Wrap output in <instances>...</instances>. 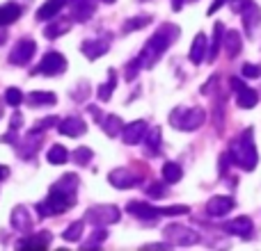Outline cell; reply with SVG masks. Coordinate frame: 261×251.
<instances>
[{
  "label": "cell",
  "instance_id": "4316f807",
  "mask_svg": "<svg viewBox=\"0 0 261 251\" xmlns=\"http://www.w3.org/2000/svg\"><path fill=\"white\" fill-rule=\"evenodd\" d=\"M101 128H103L110 137H117V135H122L124 123H122V119H119L117 114H110V117H106L103 121H101Z\"/></svg>",
  "mask_w": 261,
  "mask_h": 251
},
{
  "label": "cell",
  "instance_id": "30bf717a",
  "mask_svg": "<svg viewBox=\"0 0 261 251\" xmlns=\"http://www.w3.org/2000/svg\"><path fill=\"white\" fill-rule=\"evenodd\" d=\"M108 48H110V37L103 35V37H99V39L85 41V44H83V55L90 59H96V57L108 53Z\"/></svg>",
  "mask_w": 261,
  "mask_h": 251
},
{
  "label": "cell",
  "instance_id": "d590c367",
  "mask_svg": "<svg viewBox=\"0 0 261 251\" xmlns=\"http://www.w3.org/2000/svg\"><path fill=\"white\" fill-rule=\"evenodd\" d=\"M149 23H151V18H149V16H135V18H128V21L124 23V32H135V30H140V27L149 25Z\"/></svg>",
  "mask_w": 261,
  "mask_h": 251
},
{
  "label": "cell",
  "instance_id": "7bdbcfd3",
  "mask_svg": "<svg viewBox=\"0 0 261 251\" xmlns=\"http://www.w3.org/2000/svg\"><path fill=\"white\" fill-rule=\"evenodd\" d=\"M241 73H243V78H250V80H254V78L261 76V67H257V64H243Z\"/></svg>",
  "mask_w": 261,
  "mask_h": 251
},
{
  "label": "cell",
  "instance_id": "836d02e7",
  "mask_svg": "<svg viewBox=\"0 0 261 251\" xmlns=\"http://www.w3.org/2000/svg\"><path fill=\"white\" fill-rule=\"evenodd\" d=\"M71 160L76 162V165H81V167H87V165H90V160H92V151L87 146L76 148V151L71 153Z\"/></svg>",
  "mask_w": 261,
  "mask_h": 251
},
{
  "label": "cell",
  "instance_id": "3957f363",
  "mask_svg": "<svg viewBox=\"0 0 261 251\" xmlns=\"http://www.w3.org/2000/svg\"><path fill=\"white\" fill-rule=\"evenodd\" d=\"M73 203H76V192H58V190H50L48 199L37 203V212H39L41 217L62 215V212H67Z\"/></svg>",
  "mask_w": 261,
  "mask_h": 251
},
{
  "label": "cell",
  "instance_id": "ab89813d",
  "mask_svg": "<svg viewBox=\"0 0 261 251\" xmlns=\"http://www.w3.org/2000/svg\"><path fill=\"white\" fill-rule=\"evenodd\" d=\"M190 208L188 206H170V208H161V215L165 217H176V215H188Z\"/></svg>",
  "mask_w": 261,
  "mask_h": 251
},
{
  "label": "cell",
  "instance_id": "d6a6232c",
  "mask_svg": "<svg viewBox=\"0 0 261 251\" xmlns=\"http://www.w3.org/2000/svg\"><path fill=\"white\" fill-rule=\"evenodd\" d=\"M83 226H85V222H73V224H69L67 231L62 233V238L67 240V242H78L83 235Z\"/></svg>",
  "mask_w": 261,
  "mask_h": 251
},
{
  "label": "cell",
  "instance_id": "9a60e30c",
  "mask_svg": "<svg viewBox=\"0 0 261 251\" xmlns=\"http://www.w3.org/2000/svg\"><path fill=\"white\" fill-rule=\"evenodd\" d=\"M96 12V3L94 0H73L71 3V18L73 21H87L92 14Z\"/></svg>",
  "mask_w": 261,
  "mask_h": 251
},
{
  "label": "cell",
  "instance_id": "484cf974",
  "mask_svg": "<svg viewBox=\"0 0 261 251\" xmlns=\"http://www.w3.org/2000/svg\"><path fill=\"white\" fill-rule=\"evenodd\" d=\"M241 12H243V21H245V27H248V35H252V27L261 21V12H259V7H257L254 3H250L248 7L241 9Z\"/></svg>",
  "mask_w": 261,
  "mask_h": 251
},
{
  "label": "cell",
  "instance_id": "f546056e",
  "mask_svg": "<svg viewBox=\"0 0 261 251\" xmlns=\"http://www.w3.org/2000/svg\"><path fill=\"white\" fill-rule=\"evenodd\" d=\"M181 176H184V169L176 162H165L163 165V180L165 183H179Z\"/></svg>",
  "mask_w": 261,
  "mask_h": 251
},
{
  "label": "cell",
  "instance_id": "d4e9b609",
  "mask_svg": "<svg viewBox=\"0 0 261 251\" xmlns=\"http://www.w3.org/2000/svg\"><path fill=\"white\" fill-rule=\"evenodd\" d=\"M55 94H50V91H32L30 96H28V105H32V108H44V105H53L55 103Z\"/></svg>",
  "mask_w": 261,
  "mask_h": 251
},
{
  "label": "cell",
  "instance_id": "277c9868",
  "mask_svg": "<svg viewBox=\"0 0 261 251\" xmlns=\"http://www.w3.org/2000/svg\"><path fill=\"white\" fill-rule=\"evenodd\" d=\"M206 121V114L202 108H176L170 114V123L179 130H197Z\"/></svg>",
  "mask_w": 261,
  "mask_h": 251
},
{
  "label": "cell",
  "instance_id": "8fae6325",
  "mask_svg": "<svg viewBox=\"0 0 261 251\" xmlns=\"http://www.w3.org/2000/svg\"><path fill=\"white\" fill-rule=\"evenodd\" d=\"M126 212H130L133 217L144 219V222H153L156 217H161V208H153V206L142 203V201H130L126 206Z\"/></svg>",
  "mask_w": 261,
  "mask_h": 251
},
{
  "label": "cell",
  "instance_id": "83f0119b",
  "mask_svg": "<svg viewBox=\"0 0 261 251\" xmlns=\"http://www.w3.org/2000/svg\"><path fill=\"white\" fill-rule=\"evenodd\" d=\"M257 103H259V94L254 89H250V87H243V89H239V105H241V108L252 110Z\"/></svg>",
  "mask_w": 261,
  "mask_h": 251
},
{
  "label": "cell",
  "instance_id": "7a4b0ae2",
  "mask_svg": "<svg viewBox=\"0 0 261 251\" xmlns=\"http://www.w3.org/2000/svg\"><path fill=\"white\" fill-rule=\"evenodd\" d=\"M231 162L241 167L245 171H252L259 162V153H257V146H254V139H252V128H248L234 144H231Z\"/></svg>",
  "mask_w": 261,
  "mask_h": 251
},
{
  "label": "cell",
  "instance_id": "816d5d0a",
  "mask_svg": "<svg viewBox=\"0 0 261 251\" xmlns=\"http://www.w3.org/2000/svg\"><path fill=\"white\" fill-rule=\"evenodd\" d=\"M103 3H108V5H113V3H115V0H103Z\"/></svg>",
  "mask_w": 261,
  "mask_h": 251
},
{
  "label": "cell",
  "instance_id": "cb8c5ba5",
  "mask_svg": "<svg viewBox=\"0 0 261 251\" xmlns=\"http://www.w3.org/2000/svg\"><path fill=\"white\" fill-rule=\"evenodd\" d=\"M21 18V7L16 3H7L0 5V25H9V23Z\"/></svg>",
  "mask_w": 261,
  "mask_h": 251
},
{
  "label": "cell",
  "instance_id": "ffe728a7",
  "mask_svg": "<svg viewBox=\"0 0 261 251\" xmlns=\"http://www.w3.org/2000/svg\"><path fill=\"white\" fill-rule=\"evenodd\" d=\"M64 3H67V0H46V3L39 7V12H37V18H39V21L55 18L60 14V9L64 7Z\"/></svg>",
  "mask_w": 261,
  "mask_h": 251
},
{
  "label": "cell",
  "instance_id": "ee69618b",
  "mask_svg": "<svg viewBox=\"0 0 261 251\" xmlns=\"http://www.w3.org/2000/svg\"><path fill=\"white\" fill-rule=\"evenodd\" d=\"M142 69V64H140V57L130 59L126 64V80H135V76H138V71Z\"/></svg>",
  "mask_w": 261,
  "mask_h": 251
},
{
  "label": "cell",
  "instance_id": "52a82bcc",
  "mask_svg": "<svg viewBox=\"0 0 261 251\" xmlns=\"http://www.w3.org/2000/svg\"><path fill=\"white\" fill-rule=\"evenodd\" d=\"M64 69H67V59H64V55L50 50V53H46L44 57H41L39 67H37L35 71L37 73H44V76H60V73H64ZM35 71H32V73H35Z\"/></svg>",
  "mask_w": 261,
  "mask_h": 251
},
{
  "label": "cell",
  "instance_id": "4dcf8cb0",
  "mask_svg": "<svg viewBox=\"0 0 261 251\" xmlns=\"http://www.w3.org/2000/svg\"><path fill=\"white\" fill-rule=\"evenodd\" d=\"M76 187H78V176L76 174H64L50 190H58V192H76Z\"/></svg>",
  "mask_w": 261,
  "mask_h": 251
},
{
  "label": "cell",
  "instance_id": "ac0fdd59",
  "mask_svg": "<svg viewBox=\"0 0 261 251\" xmlns=\"http://www.w3.org/2000/svg\"><path fill=\"white\" fill-rule=\"evenodd\" d=\"M12 224L16 231H32V217L25 206H16L12 210Z\"/></svg>",
  "mask_w": 261,
  "mask_h": 251
},
{
  "label": "cell",
  "instance_id": "6da1fadb",
  "mask_svg": "<svg viewBox=\"0 0 261 251\" xmlns=\"http://www.w3.org/2000/svg\"><path fill=\"white\" fill-rule=\"evenodd\" d=\"M176 37H179V27L176 25H172V23L161 25V30L153 32V37L144 44L142 53H140V64H142L144 69H151L153 64L165 55V50L170 48V44L176 39Z\"/></svg>",
  "mask_w": 261,
  "mask_h": 251
},
{
  "label": "cell",
  "instance_id": "44dd1931",
  "mask_svg": "<svg viewBox=\"0 0 261 251\" xmlns=\"http://www.w3.org/2000/svg\"><path fill=\"white\" fill-rule=\"evenodd\" d=\"M222 44H225V50L229 57H236V55L241 53V46H243V41H241V35L236 30H227V35L222 37Z\"/></svg>",
  "mask_w": 261,
  "mask_h": 251
},
{
  "label": "cell",
  "instance_id": "8992f818",
  "mask_svg": "<svg viewBox=\"0 0 261 251\" xmlns=\"http://www.w3.org/2000/svg\"><path fill=\"white\" fill-rule=\"evenodd\" d=\"M165 240L170 244H176V247H190V244L199 242V235L195 233L193 229H186V226L172 224L165 229Z\"/></svg>",
  "mask_w": 261,
  "mask_h": 251
},
{
  "label": "cell",
  "instance_id": "681fc988",
  "mask_svg": "<svg viewBox=\"0 0 261 251\" xmlns=\"http://www.w3.org/2000/svg\"><path fill=\"white\" fill-rule=\"evenodd\" d=\"M5 39H7V35H5V30H0V44H3Z\"/></svg>",
  "mask_w": 261,
  "mask_h": 251
},
{
  "label": "cell",
  "instance_id": "c3c4849f",
  "mask_svg": "<svg viewBox=\"0 0 261 251\" xmlns=\"http://www.w3.org/2000/svg\"><path fill=\"white\" fill-rule=\"evenodd\" d=\"M181 5H184V0H172V7L174 9H181Z\"/></svg>",
  "mask_w": 261,
  "mask_h": 251
},
{
  "label": "cell",
  "instance_id": "603a6c76",
  "mask_svg": "<svg viewBox=\"0 0 261 251\" xmlns=\"http://www.w3.org/2000/svg\"><path fill=\"white\" fill-rule=\"evenodd\" d=\"M222 37H225V30H222V23H216V25H213L211 46H208V50H206L208 62H213V59L218 57V50H220V46H222Z\"/></svg>",
  "mask_w": 261,
  "mask_h": 251
},
{
  "label": "cell",
  "instance_id": "7402d4cb",
  "mask_svg": "<svg viewBox=\"0 0 261 251\" xmlns=\"http://www.w3.org/2000/svg\"><path fill=\"white\" fill-rule=\"evenodd\" d=\"M50 244V233H41V235H30V238H23L18 242L21 249H48Z\"/></svg>",
  "mask_w": 261,
  "mask_h": 251
},
{
  "label": "cell",
  "instance_id": "ba28073f",
  "mask_svg": "<svg viewBox=\"0 0 261 251\" xmlns=\"http://www.w3.org/2000/svg\"><path fill=\"white\" fill-rule=\"evenodd\" d=\"M35 50H37V44L32 39H21L16 44V48L9 53V62L12 64H28L32 59V55H35Z\"/></svg>",
  "mask_w": 261,
  "mask_h": 251
},
{
  "label": "cell",
  "instance_id": "7dc6e473",
  "mask_svg": "<svg viewBox=\"0 0 261 251\" xmlns=\"http://www.w3.org/2000/svg\"><path fill=\"white\" fill-rule=\"evenodd\" d=\"M7 176H9V169H7V167H3V165H0V180H5V178H7Z\"/></svg>",
  "mask_w": 261,
  "mask_h": 251
},
{
  "label": "cell",
  "instance_id": "f35d334b",
  "mask_svg": "<svg viewBox=\"0 0 261 251\" xmlns=\"http://www.w3.org/2000/svg\"><path fill=\"white\" fill-rule=\"evenodd\" d=\"M158 146H161V128H153L147 137V148H149V153H156Z\"/></svg>",
  "mask_w": 261,
  "mask_h": 251
},
{
  "label": "cell",
  "instance_id": "d6986e66",
  "mask_svg": "<svg viewBox=\"0 0 261 251\" xmlns=\"http://www.w3.org/2000/svg\"><path fill=\"white\" fill-rule=\"evenodd\" d=\"M206 50H208L206 35H202V32H199V35L195 37L193 48H190V53H188L190 62H193V64H202V62H204V57H206Z\"/></svg>",
  "mask_w": 261,
  "mask_h": 251
},
{
  "label": "cell",
  "instance_id": "2e32d148",
  "mask_svg": "<svg viewBox=\"0 0 261 251\" xmlns=\"http://www.w3.org/2000/svg\"><path fill=\"white\" fill-rule=\"evenodd\" d=\"M144 133H147V121H133V123H128V125H124V130H122V137H124V142L126 144H138L140 139L144 137Z\"/></svg>",
  "mask_w": 261,
  "mask_h": 251
},
{
  "label": "cell",
  "instance_id": "f1b7e54d",
  "mask_svg": "<svg viewBox=\"0 0 261 251\" xmlns=\"http://www.w3.org/2000/svg\"><path fill=\"white\" fill-rule=\"evenodd\" d=\"M71 27V21H55V23H50V25H46V30H44V37L46 39H58V37H62L64 32Z\"/></svg>",
  "mask_w": 261,
  "mask_h": 251
},
{
  "label": "cell",
  "instance_id": "7c38bea8",
  "mask_svg": "<svg viewBox=\"0 0 261 251\" xmlns=\"http://www.w3.org/2000/svg\"><path fill=\"white\" fill-rule=\"evenodd\" d=\"M110 185H115V187L119 190H128V187H135V185L140 183V176H135L130 169H115L113 174L108 176Z\"/></svg>",
  "mask_w": 261,
  "mask_h": 251
},
{
  "label": "cell",
  "instance_id": "5bb4252c",
  "mask_svg": "<svg viewBox=\"0 0 261 251\" xmlns=\"http://www.w3.org/2000/svg\"><path fill=\"white\" fill-rule=\"evenodd\" d=\"M39 146H41V133H37V130H30V133L18 142V151H21L23 160H30Z\"/></svg>",
  "mask_w": 261,
  "mask_h": 251
},
{
  "label": "cell",
  "instance_id": "f907efd6",
  "mask_svg": "<svg viewBox=\"0 0 261 251\" xmlns=\"http://www.w3.org/2000/svg\"><path fill=\"white\" fill-rule=\"evenodd\" d=\"M3 105H5V103H3V101H0V117H3Z\"/></svg>",
  "mask_w": 261,
  "mask_h": 251
},
{
  "label": "cell",
  "instance_id": "4fadbf2b",
  "mask_svg": "<svg viewBox=\"0 0 261 251\" xmlns=\"http://www.w3.org/2000/svg\"><path fill=\"white\" fill-rule=\"evenodd\" d=\"M252 219L250 217H236V219L227 222L225 224V231L231 235H239V238H252Z\"/></svg>",
  "mask_w": 261,
  "mask_h": 251
},
{
  "label": "cell",
  "instance_id": "e0dca14e",
  "mask_svg": "<svg viewBox=\"0 0 261 251\" xmlns=\"http://www.w3.org/2000/svg\"><path fill=\"white\" fill-rule=\"evenodd\" d=\"M85 130H87L85 121L78 117H69V119H64V121H60V133L67 135V137H81Z\"/></svg>",
  "mask_w": 261,
  "mask_h": 251
},
{
  "label": "cell",
  "instance_id": "e575fe53",
  "mask_svg": "<svg viewBox=\"0 0 261 251\" xmlns=\"http://www.w3.org/2000/svg\"><path fill=\"white\" fill-rule=\"evenodd\" d=\"M115 78H117V76H115V71H108V82H106V85L99 89V101H103V103H106V101L113 96V91H115Z\"/></svg>",
  "mask_w": 261,
  "mask_h": 251
},
{
  "label": "cell",
  "instance_id": "60d3db41",
  "mask_svg": "<svg viewBox=\"0 0 261 251\" xmlns=\"http://www.w3.org/2000/svg\"><path fill=\"white\" fill-rule=\"evenodd\" d=\"M58 121H60L58 117H44V119H39V123H35V128H32V130H37V133H44V130L53 128Z\"/></svg>",
  "mask_w": 261,
  "mask_h": 251
},
{
  "label": "cell",
  "instance_id": "f5cc1de1",
  "mask_svg": "<svg viewBox=\"0 0 261 251\" xmlns=\"http://www.w3.org/2000/svg\"><path fill=\"white\" fill-rule=\"evenodd\" d=\"M71 3H73V0H71Z\"/></svg>",
  "mask_w": 261,
  "mask_h": 251
},
{
  "label": "cell",
  "instance_id": "5b68a950",
  "mask_svg": "<svg viewBox=\"0 0 261 251\" xmlns=\"http://www.w3.org/2000/svg\"><path fill=\"white\" fill-rule=\"evenodd\" d=\"M119 217H122V212H119L117 206H94L87 210L85 219L96 226H108V224H117Z\"/></svg>",
  "mask_w": 261,
  "mask_h": 251
},
{
  "label": "cell",
  "instance_id": "f6af8a7d",
  "mask_svg": "<svg viewBox=\"0 0 261 251\" xmlns=\"http://www.w3.org/2000/svg\"><path fill=\"white\" fill-rule=\"evenodd\" d=\"M21 125H23V114H21V112H14L12 121H9V128H12V130H18Z\"/></svg>",
  "mask_w": 261,
  "mask_h": 251
},
{
  "label": "cell",
  "instance_id": "9c48e42d",
  "mask_svg": "<svg viewBox=\"0 0 261 251\" xmlns=\"http://www.w3.org/2000/svg\"><path fill=\"white\" fill-rule=\"evenodd\" d=\"M236 206V201L231 197H211L208 199V203H206V215H211V217H225L227 212L231 210V208Z\"/></svg>",
  "mask_w": 261,
  "mask_h": 251
},
{
  "label": "cell",
  "instance_id": "b9f144b4",
  "mask_svg": "<svg viewBox=\"0 0 261 251\" xmlns=\"http://www.w3.org/2000/svg\"><path fill=\"white\" fill-rule=\"evenodd\" d=\"M147 194L151 199H163L167 194V187L163 183H153V185H149V190H147Z\"/></svg>",
  "mask_w": 261,
  "mask_h": 251
},
{
  "label": "cell",
  "instance_id": "1f68e13d",
  "mask_svg": "<svg viewBox=\"0 0 261 251\" xmlns=\"http://www.w3.org/2000/svg\"><path fill=\"white\" fill-rule=\"evenodd\" d=\"M69 158H71V155H69V151L62 146V144L50 146V151H48V162H50V165H64Z\"/></svg>",
  "mask_w": 261,
  "mask_h": 251
},
{
  "label": "cell",
  "instance_id": "8d00e7d4",
  "mask_svg": "<svg viewBox=\"0 0 261 251\" xmlns=\"http://www.w3.org/2000/svg\"><path fill=\"white\" fill-rule=\"evenodd\" d=\"M5 103L12 105V108H18V105L23 103V94H21V89H16V87H9V89L5 91Z\"/></svg>",
  "mask_w": 261,
  "mask_h": 251
},
{
  "label": "cell",
  "instance_id": "74e56055",
  "mask_svg": "<svg viewBox=\"0 0 261 251\" xmlns=\"http://www.w3.org/2000/svg\"><path fill=\"white\" fill-rule=\"evenodd\" d=\"M106 238H108V231H106L103 226H99V229H96V233H92V238L87 240L85 249H99V244L103 242Z\"/></svg>",
  "mask_w": 261,
  "mask_h": 251
},
{
  "label": "cell",
  "instance_id": "bcb514c9",
  "mask_svg": "<svg viewBox=\"0 0 261 251\" xmlns=\"http://www.w3.org/2000/svg\"><path fill=\"white\" fill-rule=\"evenodd\" d=\"M216 82H218V78H211V80L206 82V87H202V94H211V91H213V85H216Z\"/></svg>",
  "mask_w": 261,
  "mask_h": 251
}]
</instances>
